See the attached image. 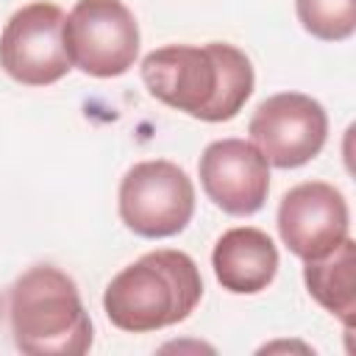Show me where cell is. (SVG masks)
I'll return each mask as SVG.
<instances>
[{
	"label": "cell",
	"mask_w": 356,
	"mask_h": 356,
	"mask_svg": "<svg viewBox=\"0 0 356 356\" xmlns=\"http://www.w3.org/2000/svg\"><path fill=\"white\" fill-rule=\"evenodd\" d=\"M142 81L164 106L203 122L234 120L253 95L250 58L228 44H167L142 58Z\"/></svg>",
	"instance_id": "1"
},
{
	"label": "cell",
	"mask_w": 356,
	"mask_h": 356,
	"mask_svg": "<svg viewBox=\"0 0 356 356\" xmlns=\"http://www.w3.org/2000/svg\"><path fill=\"white\" fill-rule=\"evenodd\" d=\"M203 298V278L184 250L161 248L122 267L103 292L111 325L128 334H147L184 323Z\"/></svg>",
	"instance_id": "2"
},
{
	"label": "cell",
	"mask_w": 356,
	"mask_h": 356,
	"mask_svg": "<svg viewBox=\"0 0 356 356\" xmlns=\"http://www.w3.org/2000/svg\"><path fill=\"white\" fill-rule=\"evenodd\" d=\"M8 320L14 345L28 356H83L92 348L81 292L53 264H36L11 284Z\"/></svg>",
	"instance_id": "3"
},
{
	"label": "cell",
	"mask_w": 356,
	"mask_h": 356,
	"mask_svg": "<svg viewBox=\"0 0 356 356\" xmlns=\"http://www.w3.org/2000/svg\"><path fill=\"white\" fill-rule=\"evenodd\" d=\"M120 220L145 239L181 234L195 214L192 178L167 159L134 164L120 181Z\"/></svg>",
	"instance_id": "4"
},
{
	"label": "cell",
	"mask_w": 356,
	"mask_h": 356,
	"mask_svg": "<svg viewBox=\"0 0 356 356\" xmlns=\"http://www.w3.org/2000/svg\"><path fill=\"white\" fill-rule=\"evenodd\" d=\"M64 44L81 72L117 78L139 56V25L122 0H78L64 19Z\"/></svg>",
	"instance_id": "5"
},
{
	"label": "cell",
	"mask_w": 356,
	"mask_h": 356,
	"mask_svg": "<svg viewBox=\"0 0 356 356\" xmlns=\"http://www.w3.org/2000/svg\"><path fill=\"white\" fill-rule=\"evenodd\" d=\"M67 14L47 0L14 11L0 33V67L25 86H50L61 81L72 61L64 44Z\"/></svg>",
	"instance_id": "6"
},
{
	"label": "cell",
	"mask_w": 356,
	"mask_h": 356,
	"mask_svg": "<svg viewBox=\"0 0 356 356\" xmlns=\"http://www.w3.org/2000/svg\"><path fill=\"white\" fill-rule=\"evenodd\" d=\"M248 134L267 164L295 170L309 164L325 147L328 114L303 92H278L256 106Z\"/></svg>",
	"instance_id": "7"
},
{
	"label": "cell",
	"mask_w": 356,
	"mask_h": 356,
	"mask_svg": "<svg viewBox=\"0 0 356 356\" xmlns=\"http://www.w3.org/2000/svg\"><path fill=\"white\" fill-rule=\"evenodd\" d=\"M278 236L298 259H320L350 236V209L345 195L325 181L292 186L275 214Z\"/></svg>",
	"instance_id": "8"
},
{
	"label": "cell",
	"mask_w": 356,
	"mask_h": 356,
	"mask_svg": "<svg viewBox=\"0 0 356 356\" xmlns=\"http://www.w3.org/2000/svg\"><path fill=\"white\" fill-rule=\"evenodd\" d=\"M197 175L209 200L234 217L256 214L270 192V164L245 139L211 142L197 161Z\"/></svg>",
	"instance_id": "9"
},
{
	"label": "cell",
	"mask_w": 356,
	"mask_h": 356,
	"mask_svg": "<svg viewBox=\"0 0 356 356\" xmlns=\"http://www.w3.org/2000/svg\"><path fill=\"white\" fill-rule=\"evenodd\" d=\"M211 267L222 289L234 295H256L267 289L278 273V248L261 228L239 225L217 239Z\"/></svg>",
	"instance_id": "10"
},
{
	"label": "cell",
	"mask_w": 356,
	"mask_h": 356,
	"mask_svg": "<svg viewBox=\"0 0 356 356\" xmlns=\"http://www.w3.org/2000/svg\"><path fill=\"white\" fill-rule=\"evenodd\" d=\"M309 295L331 314H337L350 331L356 314V245L345 236L334 250L320 259H309L303 267Z\"/></svg>",
	"instance_id": "11"
},
{
	"label": "cell",
	"mask_w": 356,
	"mask_h": 356,
	"mask_svg": "<svg viewBox=\"0 0 356 356\" xmlns=\"http://www.w3.org/2000/svg\"><path fill=\"white\" fill-rule=\"evenodd\" d=\"M298 22L323 42H345L356 31V0H295Z\"/></svg>",
	"instance_id": "12"
}]
</instances>
